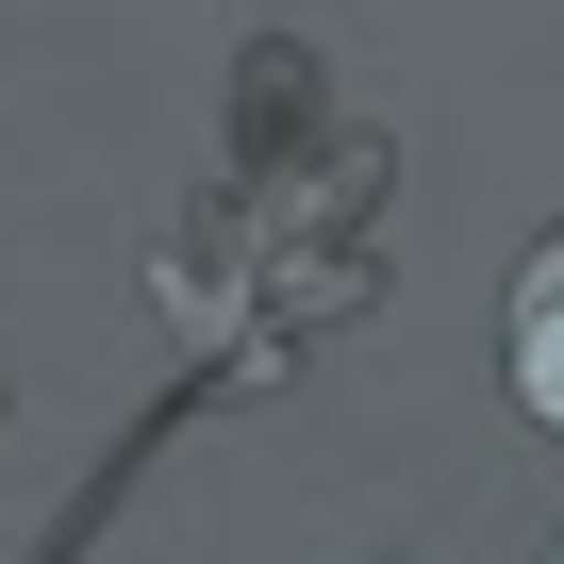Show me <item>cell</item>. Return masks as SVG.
<instances>
[]
</instances>
